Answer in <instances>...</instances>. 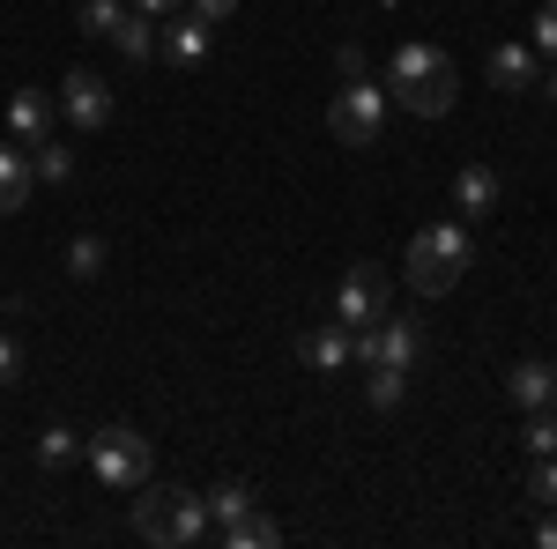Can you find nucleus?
Here are the masks:
<instances>
[{
	"label": "nucleus",
	"mask_w": 557,
	"mask_h": 549,
	"mask_svg": "<svg viewBox=\"0 0 557 549\" xmlns=\"http://www.w3.org/2000/svg\"><path fill=\"white\" fill-rule=\"evenodd\" d=\"M120 15H127V0H83V15H75V23H83V38H112V30H120Z\"/></svg>",
	"instance_id": "nucleus-22"
},
{
	"label": "nucleus",
	"mask_w": 557,
	"mask_h": 549,
	"mask_svg": "<svg viewBox=\"0 0 557 549\" xmlns=\"http://www.w3.org/2000/svg\"><path fill=\"white\" fill-rule=\"evenodd\" d=\"M194 15H201V23H231V15H238V0H194Z\"/></svg>",
	"instance_id": "nucleus-28"
},
{
	"label": "nucleus",
	"mask_w": 557,
	"mask_h": 549,
	"mask_svg": "<svg viewBox=\"0 0 557 549\" xmlns=\"http://www.w3.org/2000/svg\"><path fill=\"white\" fill-rule=\"evenodd\" d=\"M104 260H112V246H104L97 230H83V238L67 246V275H75V283H97V275H104Z\"/></svg>",
	"instance_id": "nucleus-21"
},
{
	"label": "nucleus",
	"mask_w": 557,
	"mask_h": 549,
	"mask_svg": "<svg viewBox=\"0 0 557 549\" xmlns=\"http://www.w3.org/2000/svg\"><path fill=\"white\" fill-rule=\"evenodd\" d=\"M30 186H38V171H30V149H23V141H0V215L30 209Z\"/></svg>",
	"instance_id": "nucleus-13"
},
{
	"label": "nucleus",
	"mask_w": 557,
	"mask_h": 549,
	"mask_svg": "<svg viewBox=\"0 0 557 549\" xmlns=\"http://www.w3.org/2000/svg\"><path fill=\"white\" fill-rule=\"evenodd\" d=\"M535 60H557V0H543V8H535Z\"/></svg>",
	"instance_id": "nucleus-26"
},
{
	"label": "nucleus",
	"mask_w": 557,
	"mask_h": 549,
	"mask_svg": "<svg viewBox=\"0 0 557 549\" xmlns=\"http://www.w3.org/2000/svg\"><path fill=\"white\" fill-rule=\"evenodd\" d=\"M134 535L157 542V549L209 542V498H201V490H178V483H141V498H134Z\"/></svg>",
	"instance_id": "nucleus-2"
},
{
	"label": "nucleus",
	"mask_w": 557,
	"mask_h": 549,
	"mask_svg": "<svg viewBox=\"0 0 557 549\" xmlns=\"http://www.w3.org/2000/svg\"><path fill=\"white\" fill-rule=\"evenodd\" d=\"M506 394H513V409H550L557 401V364H543V357L513 364V372H506Z\"/></svg>",
	"instance_id": "nucleus-14"
},
{
	"label": "nucleus",
	"mask_w": 557,
	"mask_h": 549,
	"mask_svg": "<svg viewBox=\"0 0 557 549\" xmlns=\"http://www.w3.org/2000/svg\"><path fill=\"white\" fill-rule=\"evenodd\" d=\"M112 45H120L127 60H157V15L127 8V15H120V30H112Z\"/></svg>",
	"instance_id": "nucleus-18"
},
{
	"label": "nucleus",
	"mask_w": 557,
	"mask_h": 549,
	"mask_svg": "<svg viewBox=\"0 0 557 549\" xmlns=\"http://www.w3.org/2000/svg\"><path fill=\"white\" fill-rule=\"evenodd\" d=\"M349 335H357V364H401V372H417V357H424V327L401 320V312H386L380 327H349Z\"/></svg>",
	"instance_id": "nucleus-8"
},
{
	"label": "nucleus",
	"mask_w": 557,
	"mask_h": 549,
	"mask_svg": "<svg viewBox=\"0 0 557 549\" xmlns=\"http://www.w3.org/2000/svg\"><path fill=\"white\" fill-rule=\"evenodd\" d=\"M401 394H409V372H401V364H364V401H372L380 416L401 409Z\"/></svg>",
	"instance_id": "nucleus-16"
},
{
	"label": "nucleus",
	"mask_w": 557,
	"mask_h": 549,
	"mask_svg": "<svg viewBox=\"0 0 557 549\" xmlns=\"http://www.w3.org/2000/svg\"><path fill=\"white\" fill-rule=\"evenodd\" d=\"M52 120H60V104H52V89H15L8 97V134L30 149V141H45L52 134Z\"/></svg>",
	"instance_id": "nucleus-12"
},
{
	"label": "nucleus",
	"mask_w": 557,
	"mask_h": 549,
	"mask_svg": "<svg viewBox=\"0 0 557 549\" xmlns=\"http://www.w3.org/2000/svg\"><path fill=\"white\" fill-rule=\"evenodd\" d=\"M335 67H343L349 83H357V75H364V45H343V52H335Z\"/></svg>",
	"instance_id": "nucleus-29"
},
{
	"label": "nucleus",
	"mask_w": 557,
	"mask_h": 549,
	"mask_svg": "<svg viewBox=\"0 0 557 549\" xmlns=\"http://www.w3.org/2000/svg\"><path fill=\"white\" fill-rule=\"evenodd\" d=\"M535 542H543V549H557V506L543 512V520H535Z\"/></svg>",
	"instance_id": "nucleus-30"
},
{
	"label": "nucleus",
	"mask_w": 557,
	"mask_h": 549,
	"mask_svg": "<svg viewBox=\"0 0 557 549\" xmlns=\"http://www.w3.org/2000/svg\"><path fill=\"white\" fill-rule=\"evenodd\" d=\"M23 379V349H15V335H0V386Z\"/></svg>",
	"instance_id": "nucleus-27"
},
{
	"label": "nucleus",
	"mask_w": 557,
	"mask_h": 549,
	"mask_svg": "<svg viewBox=\"0 0 557 549\" xmlns=\"http://www.w3.org/2000/svg\"><path fill=\"white\" fill-rule=\"evenodd\" d=\"M30 171L52 178V186H67V178H75V149H67L60 134H45V141H30Z\"/></svg>",
	"instance_id": "nucleus-19"
},
{
	"label": "nucleus",
	"mask_w": 557,
	"mask_h": 549,
	"mask_svg": "<svg viewBox=\"0 0 557 549\" xmlns=\"http://www.w3.org/2000/svg\"><path fill=\"white\" fill-rule=\"evenodd\" d=\"M535 83H543V97H550V104H557V60H550V67H543V75H535Z\"/></svg>",
	"instance_id": "nucleus-32"
},
{
	"label": "nucleus",
	"mask_w": 557,
	"mask_h": 549,
	"mask_svg": "<svg viewBox=\"0 0 557 549\" xmlns=\"http://www.w3.org/2000/svg\"><path fill=\"white\" fill-rule=\"evenodd\" d=\"M157 52H164L172 67H209V52H215V23H201L194 8H186V15H164V23H157Z\"/></svg>",
	"instance_id": "nucleus-9"
},
{
	"label": "nucleus",
	"mask_w": 557,
	"mask_h": 549,
	"mask_svg": "<svg viewBox=\"0 0 557 549\" xmlns=\"http://www.w3.org/2000/svg\"><path fill=\"white\" fill-rule=\"evenodd\" d=\"M83 461L104 490H141L157 475V446L134 431V423H104L97 438H83Z\"/></svg>",
	"instance_id": "nucleus-4"
},
{
	"label": "nucleus",
	"mask_w": 557,
	"mask_h": 549,
	"mask_svg": "<svg viewBox=\"0 0 557 549\" xmlns=\"http://www.w3.org/2000/svg\"><path fill=\"white\" fill-rule=\"evenodd\" d=\"M215 542H223V549H275V542H283V527H275V520L253 506L238 527H231V535H215Z\"/></svg>",
	"instance_id": "nucleus-20"
},
{
	"label": "nucleus",
	"mask_w": 557,
	"mask_h": 549,
	"mask_svg": "<svg viewBox=\"0 0 557 549\" xmlns=\"http://www.w3.org/2000/svg\"><path fill=\"white\" fill-rule=\"evenodd\" d=\"M386 312H394V290H386V267L372 260H357L343 283H335V320L343 327H380Z\"/></svg>",
	"instance_id": "nucleus-6"
},
{
	"label": "nucleus",
	"mask_w": 557,
	"mask_h": 549,
	"mask_svg": "<svg viewBox=\"0 0 557 549\" xmlns=\"http://www.w3.org/2000/svg\"><path fill=\"white\" fill-rule=\"evenodd\" d=\"M327 134L349 141V149H372V141L386 134V89L364 83V75L343 83V89H335V104H327Z\"/></svg>",
	"instance_id": "nucleus-5"
},
{
	"label": "nucleus",
	"mask_w": 557,
	"mask_h": 549,
	"mask_svg": "<svg viewBox=\"0 0 557 549\" xmlns=\"http://www.w3.org/2000/svg\"><path fill=\"white\" fill-rule=\"evenodd\" d=\"M380 89H386V104H401V112H417V120H446V112L461 104V67H454L438 45L409 38V45H394Z\"/></svg>",
	"instance_id": "nucleus-1"
},
{
	"label": "nucleus",
	"mask_w": 557,
	"mask_h": 549,
	"mask_svg": "<svg viewBox=\"0 0 557 549\" xmlns=\"http://www.w3.org/2000/svg\"><path fill=\"white\" fill-rule=\"evenodd\" d=\"M491 89H506V97H520V89H535V75H543V60H535V45H520V38H506V45H491Z\"/></svg>",
	"instance_id": "nucleus-11"
},
{
	"label": "nucleus",
	"mask_w": 557,
	"mask_h": 549,
	"mask_svg": "<svg viewBox=\"0 0 557 549\" xmlns=\"http://www.w3.org/2000/svg\"><path fill=\"white\" fill-rule=\"evenodd\" d=\"M469 230L461 223H417V238H409V290L417 297H454L461 290V275H469Z\"/></svg>",
	"instance_id": "nucleus-3"
},
{
	"label": "nucleus",
	"mask_w": 557,
	"mask_h": 549,
	"mask_svg": "<svg viewBox=\"0 0 557 549\" xmlns=\"http://www.w3.org/2000/svg\"><path fill=\"white\" fill-rule=\"evenodd\" d=\"M75 453H83V438H75L67 423H52V431H45V438H38V467H67V461H75Z\"/></svg>",
	"instance_id": "nucleus-23"
},
{
	"label": "nucleus",
	"mask_w": 557,
	"mask_h": 549,
	"mask_svg": "<svg viewBox=\"0 0 557 549\" xmlns=\"http://www.w3.org/2000/svg\"><path fill=\"white\" fill-rule=\"evenodd\" d=\"M246 512H253V490H246V483H223V490H209V535H231Z\"/></svg>",
	"instance_id": "nucleus-17"
},
{
	"label": "nucleus",
	"mask_w": 557,
	"mask_h": 549,
	"mask_svg": "<svg viewBox=\"0 0 557 549\" xmlns=\"http://www.w3.org/2000/svg\"><path fill=\"white\" fill-rule=\"evenodd\" d=\"M305 364H312V372H327V379L357 364V335H349V327L335 320V312H327V320H320V327L305 335Z\"/></svg>",
	"instance_id": "nucleus-10"
},
{
	"label": "nucleus",
	"mask_w": 557,
	"mask_h": 549,
	"mask_svg": "<svg viewBox=\"0 0 557 549\" xmlns=\"http://www.w3.org/2000/svg\"><path fill=\"white\" fill-rule=\"evenodd\" d=\"M520 446H528V461H535V453H557V416H550V409H528V431H520Z\"/></svg>",
	"instance_id": "nucleus-24"
},
{
	"label": "nucleus",
	"mask_w": 557,
	"mask_h": 549,
	"mask_svg": "<svg viewBox=\"0 0 557 549\" xmlns=\"http://www.w3.org/2000/svg\"><path fill=\"white\" fill-rule=\"evenodd\" d=\"M528 498L535 506H557V453H535L528 461Z\"/></svg>",
	"instance_id": "nucleus-25"
},
{
	"label": "nucleus",
	"mask_w": 557,
	"mask_h": 549,
	"mask_svg": "<svg viewBox=\"0 0 557 549\" xmlns=\"http://www.w3.org/2000/svg\"><path fill=\"white\" fill-rule=\"evenodd\" d=\"M127 8H141V15H157V23H164V15H178V0H127Z\"/></svg>",
	"instance_id": "nucleus-31"
},
{
	"label": "nucleus",
	"mask_w": 557,
	"mask_h": 549,
	"mask_svg": "<svg viewBox=\"0 0 557 549\" xmlns=\"http://www.w3.org/2000/svg\"><path fill=\"white\" fill-rule=\"evenodd\" d=\"M52 104L67 112V127H83V134H104V127H112V83H104L97 67H67V75H60V89H52Z\"/></svg>",
	"instance_id": "nucleus-7"
},
{
	"label": "nucleus",
	"mask_w": 557,
	"mask_h": 549,
	"mask_svg": "<svg viewBox=\"0 0 557 549\" xmlns=\"http://www.w3.org/2000/svg\"><path fill=\"white\" fill-rule=\"evenodd\" d=\"M454 209L461 215H491L498 209V171L491 164H461L454 171Z\"/></svg>",
	"instance_id": "nucleus-15"
}]
</instances>
